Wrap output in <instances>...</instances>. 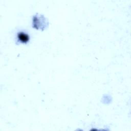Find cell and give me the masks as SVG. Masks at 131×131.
<instances>
[{"mask_svg":"<svg viewBox=\"0 0 131 131\" xmlns=\"http://www.w3.org/2000/svg\"><path fill=\"white\" fill-rule=\"evenodd\" d=\"M15 40L17 45H27L31 40V35L27 30L20 29L15 33Z\"/></svg>","mask_w":131,"mask_h":131,"instance_id":"1","label":"cell"},{"mask_svg":"<svg viewBox=\"0 0 131 131\" xmlns=\"http://www.w3.org/2000/svg\"><path fill=\"white\" fill-rule=\"evenodd\" d=\"M42 18V16H34L33 18V27L36 28V29H43L46 27V25H47L46 23V21L45 20V18L43 17V18L41 20Z\"/></svg>","mask_w":131,"mask_h":131,"instance_id":"2","label":"cell"}]
</instances>
